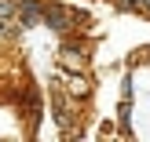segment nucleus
Returning <instances> with one entry per match:
<instances>
[{"label": "nucleus", "mask_w": 150, "mask_h": 142, "mask_svg": "<svg viewBox=\"0 0 150 142\" xmlns=\"http://www.w3.org/2000/svg\"><path fill=\"white\" fill-rule=\"evenodd\" d=\"M88 66H92V40L84 33H62L59 69H88Z\"/></svg>", "instance_id": "1"}, {"label": "nucleus", "mask_w": 150, "mask_h": 142, "mask_svg": "<svg viewBox=\"0 0 150 142\" xmlns=\"http://www.w3.org/2000/svg\"><path fill=\"white\" fill-rule=\"evenodd\" d=\"M117 120H121V135H132V99H121V106H117Z\"/></svg>", "instance_id": "4"}, {"label": "nucleus", "mask_w": 150, "mask_h": 142, "mask_svg": "<svg viewBox=\"0 0 150 142\" xmlns=\"http://www.w3.org/2000/svg\"><path fill=\"white\" fill-rule=\"evenodd\" d=\"M55 77L62 80V87H66L77 102H88L92 91H95V80H92L88 69H55Z\"/></svg>", "instance_id": "3"}, {"label": "nucleus", "mask_w": 150, "mask_h": 142, "mask_svg": "<svg viewBox=\"0 0 150 142\" xmlns=\"http://www.w3.org/2000/svg\"><path fill=\"white\" fill-rule=\"evenodd\" d=\"M44 26L55 33H77V7L66 0H44Z\"/></svg>", "instance_id": "2"}, {"label": "nucleus", "mask_w": 150, "mask_h": 142, "mask_svg": "<svg viewBox=\"0 0 150 142\" xmlns=\"http://www.w3.org/2000/svg\"><path fill=\"white\" fill-rule=\"evenodd\" d=\"M143 18H146V22H150V11H146V15H143Z\"/></svg>", "instance_id": "5"}]
</instances>
